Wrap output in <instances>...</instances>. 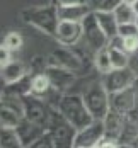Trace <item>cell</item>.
Listing matches in <instances>:
<instances>
[{"label":"cell","mask_w":138,"mask_h":148,"mask_svg":"<svg viewBox=\"0 0 138 148\" xmlns=\"http://www.w3.org/2000/svg\"><path fill=\"white\" fill-rule=\"evenodd\" d=\"M82 24H84V36H82V39L87 43V46L91 48L94 53H97L99 49H102V48H106L109 45V38L104 34V31L101 27V24L97 21V15H95L94 10L82 21Z\"/></svg>","instance_id":"obj_7"},{"label":"cell","mask_w":138,"mask_h":148,"mask_svg":"<svg viewBox=\"0 0 138 148\" xmlns=\"http://www.w3.org/2000/svg\"><path fill=\"white\" fill-rule=\"evenodd\" d=\"M46 75L49 77L53 87L60 92H65L68 87L73 85L75 82V75L72 70H67L63 66H58V65H51V66H46Z\"/></svg>","instance_id":"obj_12"},{"label":"cell","mask_w":138,"mask_h":148,"mask_svg":"<svg viewBox=\"0 0 138 148\" xmlns=\"http://www.w3.org/2000/svg\"><path fill=\"white\" fill-rule=\"evenodd\" d=\"M130 66L138 73V51L135 53V55H131V63H130Z\"/></svg>","instance_id":"obj_31"},{"label":"cell","mask_w":138,"mask_h":148,"mask_svg":"<svg viewBox=\"0 0 138 148\" xmlns=\"http://www.w3.org/2000/svg\"><path fill=\"white\" fill-rule=\"evenodd\" d=\"M123 49L128 51L130 55H135V53L138 51V36L123 38Z\"/></svg>","instance_id":"obj_28"},{"label":"cell","mask_w":138,"mask_h":148,"mask_svg":"<svg viewBox=\"0 0 138 148\" xmlns=\"http://www.w3.org/2000/svg\"><path fill=\"white\" fill-rule=\"evenodd\" d=\"M22 102H24V118L45 126L48 130V123H49V116H51L53 107L46 102L45 99H41L38 95H32V94L22 95Z\"/></svg>","instance_id":"obj_6"},{"label":"cell","mask_w":138,"mask_h":148,"mask_svg":"<svg viewBox=\"0 0 138 148\" xmlns=\"http://www.w3.org/2000/svg\"><path fill=\"white\" fill-rule=\"evenodd\" d=\"M107 48H109V56H111V61H113V68L130 66L131 55L128 51H124L123 48H114V46H107Z\"/></svg>","instance_id":"obj_19"},{"label":"cell","mask_w":138,"mask_h":148,"mask_svg":"<svg viewBox=\"0 0 138 148\" xmlns=\"http://www.w3.org/2000/svg\"><path fill=\"white\" fill-rule=\"evenodd\" d=\"M0 145H2V148H19V147H22L17 130H15V128H2V130H0Z\"/></svg>","instance_id":"obj_20"},{"label":"cell","mask_w":138,"mask_h":148,"mask_svg":"<svg viewBox=\"0 0 138 148\" xmlns=\"http://www.w3.org/2000/svg\"><path fill=\"white\" fill-rule=\"evenodd\" d=\"M133 9H135V12H137V15H138V0L133 3Z\"/></svg>","instance_id":"obj_33"},{"label":"cell","mask_w":138,"mask_h":148,"mask_svg":"<svg viewBox=\"0 0 138 148\" xmlns=\"http://www.w3.org/2000/svg\"><path fill=\"white\" fill-rule=\"evenodd\" d=\"M113 12H114V15H116V19H118L119 24H124V22H135V19H137V12H135L133 5L123 2V0L119 2V5H118Z\"/></svg>","instance_id":"obj_22"},{"label":"cell","mask_w":138,"mask_h":148,"mask_svg":"<svg viewBox=\"0 0 138 148\" xmlns=\"http://www.w3.org/2000/svg\"><path fill=\"white\" fill-rule=\"evenodd\" d=\"M104 136H106L104 119H94L91 124L77 131L73 148H97L99 141Z\"/></svg>","instance_id":"obj_8"},{"label":"cell","mask_w":138,"mask_h":148,"mask_svg":"<svg viewBox=\"0 0 138 148\" xmlns=\"http://www.w3.org/2000/svg\"><path fill=\"white\" fill-rule=\"evenodd\" d=\"M94 63H95V68L99 70V73H102V75L113 70V61H111V56H109V48L107 46L95 53Z\"/></svg>","instance_id":"obj_23"},{"label":"cell","mask_w":138,"mask_h":148,"mask_svg":"<svg viewBox=\"0 0 138 148\" xmlns=\"http://www.w3.org/2000/svg\"><path fill=\"white\" fill-rule=\"evenodd\" d=\"M121 0H87L94 12H113Z\"/></svg>","instance_id":"obj_24"},{"label":"cell","mask_w":138,"mask_h":148,"mask_svg":"<svg viewBox=\"0 0 138 148\" xmlns=\"http://www.w3.org/2000/svg\"><path fill=\"white\" fill-rule=\"evenodd\" d=\"M131 147H135V148H138V136L133 140V143H131Z\"/></svg>","instance_id":"obj_32"},{"label":"cell","mask_w":138,"mask_h":148,"mask_svg":"<svg viewBox=\"0 0 138 148\" xmlns=\"http://www.w3.org/2000/svg\"><path fill=\"white\" fill-rule=\"evenodd\" d=\"M17 133H19V138H21V143L22 147H32L43 134H45L46 128L38 124V123H32L27 118H22V121L19 123V126L15 128Z\"/></svg>","instance_id":"obj_10"},{"label":"cell","mask_w":138,"mask_h":148,"mask_svg":"<svg viewBox=\"0 0 138 148\" xmlns=\"http://www.w3.org/2000/svg\"><path fill=\"white\" fill-rule=\"evenodd\" d=\"M58 111L61 116L67 119L72 126H75L77 130L85 128L87 124H91L94 118H92L91 111L87 109V106L84 102L82 94L80 95H73V94H63L58 104Z\"/></svg>","instance_id":"obj_1"},{"label":"cell","mask_w":138,"mask_h":148,"mask_svg":"<svg viewBox=\"0 0 138 148\" xmlns=\"http://www.w3.org/2000/svg\"><path fill=\"white\" fill-rule=\"evenodd\" d=\"M135 107H137V92H135V87H130V89H124V90L111 94V109H114L118 112H123V114H128Z\"/></svg>","instance_id":"obj_11"},{"label":"cell","mask_w":138,"mask_h":148,"mask_svg":"<svg viewBox=\"0 0 138 148\" xmlns=\"http://www.w3.org/2000/svg\"><path fill=\"white\" fill-rule=\"evenodd\" d=\"M124 124H126V114L111 109V111L107 112V116L104 118L106 136L111 138V140H118V141H119V136H121V133H123ZM119 143H121V141H119Z\"/></svg>","instance_id":"obj_13"},{"label":"cell","mask_w":138,"mask_h":148,"mask_svg":"<svg viewBox=\"0 0 138 148\" xmlns=\"http://www.w3.org/2000/svg\"><path fill=\"white\" fill-rule=\"evenodd\" d=\"M118 34H119L121 38L138 36V26H137V22H124V24H119Z\"/></svg>","instance_id":"obj_26"},{"label":"cell","mask_w":138,"mask_h":148,"mask_svg":"<svg viewBox=\"0 0 138 148\" xmlns=\"http://www.w3.org/2000/svg\"><path fill=\"white\" fill-rule=\"evenodd\" d=\"M92 12L89 3H77V5H65L58 7L60 21H84Z\"/></svg>","instance_id":"obj_14"},{"label":"cell","mask_w":138,"mask_h":148,"mask_svg":"<svg viewBox=\"0 0 138 148\" xmlns=\"http://www.w3.org/2000/svg\"><path fill=\"white\" fill-rule=\"evenodd\" d=\"M138 82V73L131 66H124V68H113L111 72L102 75V85L106 87L109 94L119 92V90L135 87Z\"/></svg>","instance_id":"obj_5"},{"label":"cell","mask_w":138,"mask_h":148,"mask_svg":"<svg viewBox=\"0 0 138 148\" xmlns=\"http://www.w3.org/2000/svg\"><path fill=\"white\" fill-rule=\"evenodd\" d=\"M22 19L38 27L41 32H45L48 36H55L56 34V27L60 24V15H58V7L55 3L49 5H41V7H29L26 10H22Z\"/></svg>","instance_id":"obj_2"},{"label":"cell","mask_w":138,"mask_h":148,"mask_svg":"<svg viewBox=\"0 0 138 148\" xmlns=\"http://www.w3.org/2000/svg\"><path fill=\"white\" fill-rule=\"evenodd\" d=\"M84 36L82 21H60L56 27V41L63 46H75Z\"/></svg>","instance_id":"obj_9"},{"label":"cell","mask_w":138,"mask_h":148,"mask_svg":"<svg viewBox=\"0 0 138 148\" xmlns=\"http://www.w3.org/2000/svg\"><path fill=\"white\" fill-rule=\"evenodd\" d=\"M12 53H14V51H10L7 46L2 45V49H0V60H2V61H0V65H2V66H3V65H7L9 61H12V60H14V58H12Z\"/></svg>","instance_id":"obj_29"},{"label":"cell","mask_w":138,"mask_h":148,"mask_svg":"<svg viewBox=\"0 0 138 148\" xmlns=\"http://www.w3.org/2000/svg\"><path fill=\"white\" fill-rule=\"evenodd\" d=\"M22 118L24 116L15 112L14 109L2 106V111H0V124H2V128H17L19 123L22 121Z\"/></svg>","instance_id":"obj_21"},{"label":"cell","mask_w":138,"mask_h":148,"mask_svg":"<svg viewBox=\"0 0 138 148\" xmlns=\"http://www.w3.org/2000/svg\"><path fill=\"white\" fill-rule=\"evenodd\" d=\"M51 60H53V65L63 66V68L72 70V72H75V70L80 68V60H78V56L73 55L72 51H68V49H63V48L53 51Z\"/></svg>","instance_id":"obj_17"},{"label":"cell","mask_w":138,"mask_h":148,"mask_svg":"<svg viewBox=\"0 0 138 148\" xmlns=\"http://www.w3.org/2000/svg\"><path fill=\"white\" fill-rule=\"evenodd\" d=\"M56 7H65V5H77V3H87V0H51Z\"/></svg>","instance_id":"obj_30"},{"label":"cell","mask_w":138,"mask_h":148,"mask_svg":"<svg viewBox=\"0 0 138 148\" xmlns=\"http://www.w3.org/2000/svg\"><path fill=\"white\" fill-rule=\"evenodd\" d=\"M27 73H29V72L26 70V66H24L21 61L12 60V61H9L7 65L2 66V82H3V84H14L17 80L24 78Z\"/></svg>","instance_id":"obj_16"},{"label":"cell","mask_w":138,"mask_h":148,"mask_svg":"<svg viewBox=\"0 0 138 148\" xmlns=\"http://www.w3.org/2000/svg\"><path fill=\"white\" fill-rule=\"evenodd\" d=\"M53 90H55V87H53L49 77L46 75V72L36 73L31 77V94L32 95H38L41 99H46Z\"/></svg>","instance_id":"obj_15"},{"label":"cell","mask_w":138,"mask_h":148,"mask_svg":"<svg viewBox=\"0 0 138 148\" xmlns=\"http://www.w3.org/2000/svg\"><path fill=\"white\" fill-rule=\"evenodd\" d=\"M3 46H7L10 51H17V49H21L22 45H24V39H22V36L19 34V32H15V31H10V32H7L5 34V38H3Z\"/></svg>","instance_id":"obj_25"},{"label":"cell","mask_w":138,"mask_h":148,"mask_svg":"<svg viewBox=\"0 0 138 148\" xmlns=\"http://www.w3.org/2000/svg\"><path fill=\"white\" fill-rule=\"evenodd\" d=\"M135 92H137V106H138V82L135 84Z\"/></svg>","instance_id":"obj_34"},{"label":"cell","mask_w":138,"mask_h":148,"mask_svg":"<svg viewBox=\"0 0 138 148\" xmlns=\"http://www.w3.org/2000/svg\"><path fill=\"white\" fill-rule=\"evenodd\" d=\"M123 2H126V3H131V5H133V3H135L137 0H123Z\"/></svg>","instance_id":"obj_35"},{"label":"cell","mask_w":138,"mask_h":148,"mask_svg":"<svg viewBox=\"0 0 138 148\" xmlns=\"http://www.w3.org/2000/svg\"><path fill=\"white\" fill-rule=\"evenodd\" d=\"M48 131L53 134L55 148H70L73 147L75 134L78 130L61 116V112L56 107H53L51 116H49V123H48Z\"/></svg>","instance_id":"obj_4"},{"label":"cell","mask_w":138,"mask_h":148,"mask_svg":"<svg viewBox=\"0 0 138 148\" xmlns=\"http://www.w3.org/2000/svg\"><path fill=\"white\" fill-rule=\"evenodd\" d=\"M95 15H97V21H99L102 31H104V34H106L109 39L114 38V36H118L119 22H118L114 12H95Z\"/></svg>","instance_id":"obj_18"},{"label":"cell","mask_w":138,"mask_h":148,"mask_svg":"<svg viewBox=\"0 0 138 148\" xmlns=\"http://www.w3.org/2000/svg\"><path fill=\"white\" fill-rule=\"evenodd\" d=\"M135 22H137V26H138V15H137V19H135Z\"/></svg>","instance_id":"obj_36"},{"label":"cell","mask_w":138,"mask_h":148,"mask_svg":"<svg viewBox=\"0 0 138 148\" xmlns=\"http://www.w3.org/2000/svg\"><path fill=\"white\" fill-rule=\"evenodd\" d=\"M84 102L94 119H104L111 111V94L101 84H92L82 92Z\"/></svg>","instance_id":"obj_3"},{"label":"cell","mask_w":138,"mask_h":148,"mask_svg":"<svg viewBox=\"0 0 138 148\" xmlns=\"http://www.w3.org/2000/svg\"><path fill=\"white\" fill-rule=\"evenodd\" d=\"M32 147H34V148H41V147H43V148H53V147H55V140H53V134H51L49 131H48V130H46L45 134H43V136H41V138H39V140H38V141L32 145Z\"/></svg>","instance_id":"obj_27"}]
</instances>
